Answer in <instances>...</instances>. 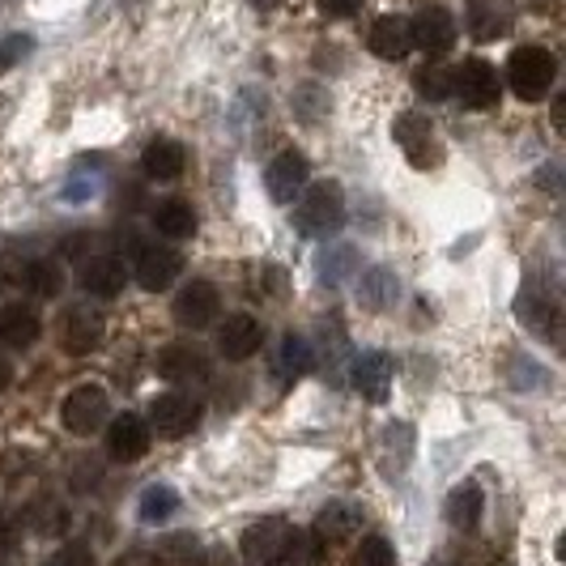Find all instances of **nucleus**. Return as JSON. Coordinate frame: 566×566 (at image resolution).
Instances as JSON below:
<instances>
[{"instance_id":"1","label":"nucleus","mask_w":566,"mask_h":566,"mask_svg":"<svg viewBox=\"0 0 566 566\" xmlns=\"http://www.w3.org/2000/svg\"><path fill=\"white\" fill-rule=\"evenodd\" d=\"M345 222V192L340 184L324 179L315 188L298 192V209H294V227L303 239H324V234H337Z\"/></svg>"},{"instance_id":"2","label":"nucleus","mask_w":566,"mask_h":566,"mask_svg":"<svg viewBox=\"0 0 566 566\" xmlns=\"http://www.w3.org/2000/svg\"><path fill=\"white\" fill-rule=\"evenodd\" d=\"M558 82V60L549 48H537V43H528V48H515L507 60V85L515 98H524V103H541L549 90Z\"/></svg>"},{"instance_id":"3","label":"nucleus","mask_w":566,"mask_h":566,"mask_svg":"<svg viewBox=\"0 0 566 566\" xmlns=\"http://www.w3.org/2000/svg\"><path fill=\"white\" fill-rule=\"evenodd\" d=\"M60 422L69 434H94L112 422V397L103 384H77L64 405H60Z\"/></svg>"},{"instance_id":"4","label":"nucleus","mask_w":566,"mask_h":566,"mask_svg":"<svg viewBox=\"0 0 566 566\" xmlns=\"http://www.w3.org/2000/svg\"><path fill=\"white\" fill-rule=\"evenodd\" d=\"M452 94L469 107V112H490V107L499 103L503 85H499V73H494L490 60L473 56L452 69Z\"/></svg>"},{"instance_id":"5","label":"nucleus","mask_w":566,"mask_h":566,"mask_svg":"<svg viewBox=\"0 0 566 566\" xmlns=\"http://www.w3.org/2000/svg\"><path fill=\"white\" fill-rule=\"evenodd\" d=\"M200 400L188 397V392H163L149 405V434L158 439H184L200 426Z\"/></svg>"},{"instance_id":"6","label":"nucleus","mask_w":566,"mask_h":566,"mask_svg":"<svg viewBox=\"0 0 566 566\" xmlns=\"http://www.w3.org/2000/svg\"><path fill=\"white\" fill-rule=\"evenodd\" d=\"M455 18L443 9V4H426L413 13V22H409V43L426 52V56H448L455 48Z\"/></svg>"},{"instance_id":"7","label":"nucleus","mask_w":566,"mask_h":566,"mask_svg":"<svg viewBox=\"0 0 566 566\" xmlns=\"http://www.w3.org/2000/svg\"><path fill=\"white\" fill-rule=\"evenodd\" d=\"M392 137H397V145L405 149L409 167L434 170L439 163H443V149H439L434 133H430V124H426L418 112H400L397 119H392Z\"/></svg>"},{"instance_id":"8","label":"nucleus","mask_w":566,"mask_h":566,"mask_svg":"<svg viewBox=\"0 0 566 566\" xmlns=\"http://www.w3.org/2000/svg\"><path fill=\"white\" fill-rule=\"evenodd\" d=\"M184 273V255L175 252V248H167V243H142L137 248V260H133V277H137V285L142 290H149V294H163V290H170L175 285V277Z\"/></svg>"},{"instance_id":"9","label":"nucleus","mask_w":566,"mask_h":566,"mask_svg":"<svg viewBox=\"0 0 566 566\" xmlns=\"http://www.w3.org/2000/svg\"><path fill=\"white\" fill-rule=\"evenodd\" d=\"M307 179H312V163H307V154H303V149H282V154L269 163V170H264L269 200L290 205V200L307 188Z\"/></svg>"},{"instance_id":"10","label":"nucleus","mask_w":566,"mask_h":566,"mask_svg":"<svg viewBox=\"0 0 566 566\" xmlns=\"http://www.w3.org/2000/svg\"><path fill=\"white\" fill-rule=\"evenodd\" d=\"M154 367L175 388H188V384H205L209 379V358L200 354L192 340H170V345H163Z\"/></svg>"},{"instance_id":"11","label":"nucleus","mask_w":566,"mask_h":566,"mask_svg":"<svg viewBox=\"0 0 566 566\" xmlns=\"http://www.w3.org/2000/svg\"><path fill=\"white\" fill-rule=\"evenodd\" d=\"M218 315H222V294H218V285L205 282V277L188 282L175 294V319H179L184 328H192V333L209 328Z\"/></svg>"},{"instance_id":"12","label":"nucleus","mask_w":566,"mask_h":566,"mask_svg":"<svg viewBox=\"0 0 566 566\" xmlns=\"http://www.w3.org/2000/svg\"><path fill=\"white\" fill-rule=\"evenodd\" d=\"M285 537H290V524H285L282 515H264V520H255L252 528L243 533L239 549H243V558L252 566H277L282 563Z\"/></svg>"},{"instance_id":"13","label":"nucleus","mask_w":566,"mask_h":566,"mask_svg":"<svg viewBox=\"0 0 566 566\" xmlns=\"http://www.w3.org/2000/svg\"><path fill=\"white\" fill-rule=\"evenodd\" d=\"M349 384H354V392L363 400L384 405L388 392H392V358H388L384 349L358 354V358H354V370H349Z\"/></svg>"},{"instance_id":"14","label":"nucleus","mask_w":566,"mask_h":566,"mask_svg":"<svg viewBox=\"0 0 566 566\" xmlns=\"http://www.w3.org/2000/svg\"><path fill=\"white\" fill-rule=\"evenodd\" d=\"M149 443H154V434H149V422L137 418V413H119L107 422V455L119 460V464H133V460H142L149 452Z\"/></svg>"},{"instance_id":"15","label":"nucleus","mask_w":566,"mask_h":566,"mask_svg":"<svg viewBox=\"0 0 566 566\" xmlns=\"http://www.w3.org/2000/svg\"><path fill=\"white\" fill-rule=\"evenodd\" d=\"M260 345H264V328H260L255 315H248V312L227 315V324H222V333H218V354H222L227 363H248Z\"/></svg>"},{"instance_id":"16","label":"nucleus","mask_w":566,"mask_h":566,"mask_svg":"<svg viewBox=\"0 0 566 566\" xmlns=\"http://www.w3.org/2000/svg\"><path fill=\"white\" fill-rule=\"evenodd\" d=\"M128 285V269L115 252H98L82 264V290L94 298H115Z\"/></svg>"},{"instance_id":"17","label":"nucleus","mask_w":566,"mask_h":566,"mask_svg":"<svg viewBox=\"0 0 566 566\" xmlns=\"http://www.w3.org/2000/svg\"><path fill=\"white\" fill-rule=\"evenodd\" d=\"M103 315L94 312V307H69L64 319H60V345L69 349V354H90V349H98V340H103Z\"/></svg>"},{"instance_id":"18","label":"nucleus","mask_w":566,"mask_h":566,"mask_svg":"<svg viewBox=\"0 0 566 566\" xmlns=\"http://www.w3.org/2000/svg\"><path fill=\"white\" fill-rule=\"evenodd\" d=\"M142 170L154 184H175L188 170V149L175 137H158V142H149L142 149Z\"/></svg>"},{"instance_id":"19","label":"nucleus","mask_w":566,"mask_h":566,"mask_svg":"<svg viewBox=\"0 0 566 566\" xmlns=\"http://www.w3.org/2000/svg\"><path fill=\"white\" fill-rule=\"evenodd\" d=\"M367 48L370 56L379 60H405L409 56V22L405 18H397V13H384V18H375L367 30Z\"/></svg>"},{"instance_id":"20","label":"nucleus","mask_w":566,"mask_h":566,"mask_svg":"<svg viewBox=\"0 0 566 566\" xmlns=\"http://www.w3.org/2000/svg\"><path fill=\"white\" fill-rule=\"evenodd\" d=\"M39 337H43V319H39L34 307H22V303L0 307V340L9 349H30Z\"/></svg>"},{"instance_id":"21","label":"nucleus","mask_w":566,"mask_h":566,"mask_svg":"<svg viewBox=\"0 0 566 566\" xmlns=\"http://www.w3.org/2000/svg\"><path fill=\"white\" fill-rule=\"evenodd\" d=\"M363 528V507L358 503H328V507L315 515V537L324 541V545H337V541H345V537H354Z\"/></svg>"},{"instance_id":"22","label":"nucleus","mask_w":566,"mask_h":566,"mask_svg":"<svg viewBox=\"0 0 566 566\" xmlns=\"http://www.w3.org/2000/svg\"><path fill=\"white\" fill-rule=\"evenodd\" d=\"M482 507H485L482 485L460 482L452 494H448V524H452V528H460V533H473V528L482 524Z\"/></svg>"},{"instance_id":"23","label":"nucleus","mask_w":566,"mask_h":566,"mask_svg":"<svg viewBox=\"0 0 566 566\" xmlns=\"http://www.w3.org/2000/svg\"><path fill=\"white\" fill-rule=\"evenodd\" d=\"M315 354L307 337H294V333H285L282 345H277V358H273V375L282 379V384H298L307 370H312Z\"/></svg>"},{"instance_id":"24","label":"nucleus","mask_w":566,"mask_h":566,"mask_svg":"<svg viewBox=\"0 0 566 566\" xmlns=\"http://www.w3.org/2000/svg\"><path fill=\"white\" fill-rule=\"evenodd\" d=\"M154 230L163 239H192L197 234V209L188 200H163L154 209Z\"/></svg>"},{"instance_id":"25","label":"nucleus","mask_w":566,"mask_h":566,"mask_svg":"<svg viewBox=\"0 0 566 566\" xmlns=\"http://www.w3.org/2000/svg\"><path fill=\"white\" fill-rule=\"evenodd\" d=\"M154 566H205V545L192 533H170L158 549H154Z\"/></svg>"},{"instance_id":"26","label":"nucleus","mask_w":566,"mask_h":566,"mask_svg":"<svg viewBox=\"0 0 566 566\" xmlns=\"http://www.w3.org/2000/svg\"><path fill=\"white\" fill-rule=\"evenodd\" d=\"M324 554H328V545L315 537L312 528H290L277 566H324Z\"/></svg>"},{"instance_id":"27","label":"nucleus","mask_w":566,"mask_h":566,"mask_svg":"<svg viewBox=\"0 0 566 566\" xmlns=\"http://www.w3.org/2000/svg\"><path fill=\"white\" fill-rule=\"evenodd\" d=\"M175 511H179V494L170 485H145L142 503H137L142 524H167Z\"/></svg>"},{"instance_id":"28","label":"nucleus","mask_w":566,"mask_h":566,"mask_svg":"<svg viewBox=\"0 0 566 566\" xmlns=\"http://www.w3.org/2000/svg\"><path fill=\"white\" fill-rule=\"evenodd\" d=\"M27 524L39 537H52V533H60V528L69 524V511L60 507L56 499H34L27 507Z\"/></svg>"},{"instance_id":"29","label":"nucleus","mask_w":566,"mask_h":566,"mask_svg":"<svg viewBox=\"0 0 566 566\" xmlns=\"http://www.w3.org/2000/svg\"><path fill=\"white\" fill-rule=\"evenodd\" d=\"M392 298H397V277H392V273L375 269V273L363 277V294H358V303H363V307L384 312V307H392Z\"/></svg>"},{"instance_id":"30","label":"nucleus","mask_w":566,"mask_h":566,"mask_svg":"<svg viewBox=\"0 0 566 566\" xmlns=\"http://www.w3.org/2000/svg\"><path fill=\"white\" fill-rule=\"evenodd\" d=\"M413 85H418L422 98L443 103V98H452V69H443V64H426V69H418Z\"/></svg>"},{"instance_id":"31","label":"nucleus","mask_w":566,"mask_h":566,"mask_svg":"<svg viewBox=\"0 0 566 566\" xmlns=\"http://www.w3.org/2000/svg\"><path fill=\"white\" fill-rule=\"evenodd\" d=\"M27 285L39 294V298H56L60 285H64V273H60L56 260H34L27 269Z\"/></svg>"},{"instance_id":"32","label":"nucleus","mask_w":566,"mask_h":566,"mask_svg":"<svg viewBox=\"0 0 566 566\" xmlns=\"http://www.w3.org/2000/svg\"><path fill=\"white\" fill-rule=\"evenodd\" d=\"M349 566H397V549L388 537H363V545L354 549Z\"/></svg>"},{"instance_id":"33","label":"nucleus","mask_w":566,"mask_h":566,"mask_svg":"<svg viewBox=\"0 0 566 566\" xmlns=\"http://www.w3.org/2000/svg\"><path fill=\"white\" fill-rule=\"evenodd\" d=\"M43 566H98V558H94V549H90V545L73 541V545L56 549V554H52V558H48Z\"/></svg>"},{"instance_id":"34","label":"nucleus","mask_w":566,"mask_h":566,"mask_svg":"<svg viewBox=\"0 0 566 566\" xmlns=\"http://www.w3.org/2000/svg\"><path fill=\"white\" fill-rule=\"evenodd\" d=\"M315 4H319L328 18H354V13L363 9V0H315Z\"/></svg>"},{"instance_id":"35","label":"nucleus","mask_w":566,"mask_h":566,"mask_svg":"<svg viewBox=\"0 0 566 566\" xmlns=\"http://www.w3.org/2000/svg\"><path fill=\"white\" fill-rule=\"evenodd\" d=\"M13 545H18V528H13V524L0 515V554H9Z\"/></svg>"},{"instance_id":"36","label":"nucleus","mask_w":566,"mask_h":566,"mask_svg":"<svg viewBox=\"0 0 566 566\" xmlns=\"http://www.w3.org/2000/svg\"><path fill=\"white\" fill-rule=\"evenodd\" d=\"M252 9H260V13H273V9H282V0H252Z\"/></svg>"},{"instance_id":"37","label":"nucleus","mask_w":566,"mask_h":566,"mask_svg":"<svg viewBox=\"0 0 566 566\" xmlns=\"http://www.w3.org/2000/svg\"><path fill=\"white\" fill-rule=\"evenodd\" d=\"M9 379H13V367H9V363H4V358H0V392H4V388H9Z\"/></svg>"},{"instance_id":"38","label":"nucleus","mask_w":566,"mask_h":566,"mask_svg":"<svg viewBox=\"0 0 566 566\" xmlns=\"http://www.w3.org/2000/svg\"><path fill=\"white\" fill-rule=\"evenodd\" d=\"M426 566H455V558H452V554H439V558H430Z\"/></svg>"}]
</instances>
